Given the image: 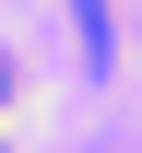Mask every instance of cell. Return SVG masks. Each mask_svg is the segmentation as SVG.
<instances>
[{
    "label": "cell",
    "instance_id": "1",
    "mask_svg": "<svg viewBox=\"0 0 142 153\" xmlns=\"http://www.w3.org/2000/svg\"><path fill=\"white\" fill-rule=\"evenodd\" d=\"M12 106H24V71H12V47H0V118H12Z\"/></svg>",
    "mask_w": 142,
    "mask_h": 153
}]
</instances>
